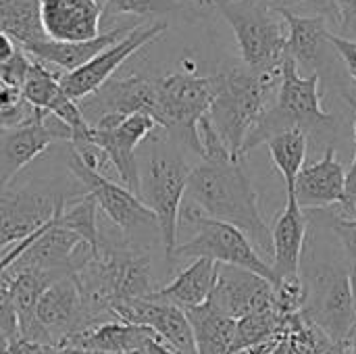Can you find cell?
Returning <instances> with one entry per match:
<instances>
[{
  "label": "cell",
  "mask_w": 356,
  "mask_h": 354,
  "mask_svg": "<svg viewBox=\"0 0 356 354\" xmlns=\"http://www.w3.org/2000/svg\"><path fill=\"white\" fill-rule=\"evenodd\" d=\"M159 125L152 117L136 113L108 129H92V142L104 150L123 188L140 198V167L136 161V148Z\"/></svg>",
  "instance_id": "2e32d148"
},
{
  "label": "cell",
  "mask_w": 356,
  "mask_h": 354,
  "mask_svg": "<svg viewBox=\"0 0 356 354\" xmlns=\"http://www.w3.org/2000/svg\"><path fill=\"white\" fill-rule=\"evenodd\" d=\"M81 192L42 190L33 186L0 188V252L50 225L65 202Z\"/></svg>",
  "instance_id": "8fae6325"
},
{
  "label": "cell",
  "mask_w": 356,
  "mask_h": 354,
  "mask_svg": "<svg viewBox=\"0 0 356 354\" xmlns=\"http://www.w3.org/2000/svg\"><path fill=\"white\" fill-rule=\"evenodd\" d=\"M190 321L196 353L198 354H234L236 321L217 311L209 300L202 307L186 311Z\"/></svg>",
  "instance_id": "d4e9b609"
},
{
  "label": "cell",
  "mask_w": 356,
  "mask_h": 354,
  "mask_svg": "<svg viewBox=\"0 0 356 354\" xmlns=\"http://www.w3.org/2000/svg\"><path fill=\"white\" fill-rule=\"evenodd\" d=\"M138 25H121L117 29L104 31L94 40L88 42H75V44H63V42H52V40H44L38 42L33 46L23 48L31 58L56 69L60 75L71 73L79 67H83L86 63H90L96 54H100L102 50H106L108 46L117 44L119 40H123L129 31H134Z\"/></svg>",
  "instance_id": "7402d4cb"
},
{
  "label": "cell",
  "mask_w": 356,
  "mask_h": 354,
  "mask_svg": "<svg viewBox=\"0 0 356 354\" xmlns=\"http://www.w3.org/2000/svg\"><path fill=\"white\" fill-rule=\"evenodd\" d=\"M209 303L234 321L273 309V284L252 271L219 265L217 284Z\"/></svg>",
  "instance_id": "e0dca14e"
},
{
  "label": "cell",
  "mask_w": 356,
  "mask_h": 354,
  "mask_svg": "<svg viewBox=\"0 0 356 354\" xmlns=\"http://www.w3.org/2000/svg\"><path fill=\"white\" fill-rule=\"evenodd\" d=\"M17 50H19V44L10 35H6L4 31H0V65L6 63Z\"/></svg>",
  "instance_id": "7bdbcfd3"
},
{
  "label": "cell",
  "mask_w": 356,
  "mask_h": 354,
  "mask_svg": "<svg viewBox=\"0 0 356 354\" xmlns=\"http://www.w3.org/2000/svg\"><path fill=\"white\" fill-rule=\"evenodd\" d=\"M332 44L338 50V54H340V58H342L348 75H350V79L356 83V40L342 38V35L332 31Z\"/></svg>",
  "instance_id": "ab89813d"
},
{
  "label": "cell",
  "mask_w": 356,
  "mask_h": 354,
  "mask_svg": "<svg viewBox=\"0 0 356 354\" xmlns=\"http://www.w3.org/2000/svg\"><path fill=\"white\" fill-rule=\"evenodd\" d=\"M56 142H71V129L52 113L35 111V117L8 131H0V188L10 186V182L35 161L46 148Z\"/></svg>",
  "instance_id": "5bb4252c"
},
{
  "label": "cell",
  "mask_w": 356,
  "mask_h": 354,
  "mask_svg": "<svg viewBox=\"0 0 356 354\" xmlns=\"http://www.w3.org/2000/svg\"><path fill=\"white\" fill-rule=\"evenodd\" d=\"M219 275V263L211 259H194L190 267H186L173 282L159 288L154 292V298L175 305L181 311H190L196 307H202L217 284Z\"/></svg>",
  "instance_id": "cb8c5ba5"
},
{
  "label": "cell",
  "mask_w": 356,
  "mask_h": 354,
  "mask_svg": "<svg viewBox=\"0 0 356 354\" xmlns=\"http://www.w3.org/2000/svg\"><path fill=\"white\" fill-rule=\"evenodd\" d=\"M0 354H13V338L0 330Z\"/></svg>",
  "instance_id": "f6af8a7d"
},
{
  "label": "cell",
  "mask_w": 356,
  "mask_h": 354,
  "mask_svg": "<svg viewBox=\"0 0 356 354\" xmlns=\"http://www.w3.org/2000/svg\"><path fill=\"white\" fill-rule=\"evenodd\" d=\"M244 354H350V346L334 342L309 315L296 313L284 317L271 340Z\"/></svg>",
  "instance_id": "ffe728a7"
},
{
  "label": "cell",
  "mask_w": 356,
  "mask_h": 354,
  "mask_svg": "<svg viewBox=\"0 0 356 354\" xmlns=\"http://www.w3.org/2000/svg\"><path fill=\"white\" fill-rule=\"evenodd\" d=\"M198 142H200V156L202 163H238L234 161L229 148L225 146V142L221 140V136L217 134L215 125L211 123L209 115H204L198 121Z\"/></svg>",
  "instance_id": "e575fe53"
},
{
  "label": "cell",
  "mask_w": 356,
  "mask_h": 354,
  "mask_svg": "<svg viewBox=\"0 0 356 354\" xmlns=\"http://www.w3.org/2000/svg\"><path fill=\"white\" fill-rule=\"evenodd\" d=\"M0 31L10 35L21 48L44 42L40 0H0Z\"/></svg>",
  "instance_id": "4316f807"
},
{
  "label": "cell",
  "mask_w": 356,
  "mask_h": 354,
  "mask_svg": "<svg viewBox=\"0 0 356 354\" xmlns=\"http://www.w3.org/2000/svg\"><path fill=\"white\" fill-rule=\"evenodd\" d=\"M319 213H321L323 221L334 232V236L338 238V242H340V246L344 250V257H346V263H348V269H350V282H353L356 300V217H342L338 213H330L327 209L319 211Z\"/></svg>",
  "instance_id": "836d02e7"
},
{
  "label": "cell",
  "mask_w": 356,
  "mask_h": 354,
  "mask_svg": "<svg viewBox=\"0 0 356 354\" xmlns=\"http://www.w3.org/2000/svg\"><path fill=\"white\" fill-rule=\"evenodd\" d=\"M69 169L75 175L77 184L83 188V192H88L96 200L98 211L119 232L125 244L138 250H148L140 244V240L144 236H150V232L159 234L156 217L152 215V211L121 184L88 169L73 150L69 154Z\"/></svg>",
  "instance_id": "9c48e42d"
},
{
  "label": "cell",
  "mask_w": 356,
  "mask_h": 354,
  "mask_svg": "<svg viewBox=\"0 0 356 354\" xmlns=\"http://www.w3.org/2000/svg\"><path fill=\"white\" fill-rule=\"evenodd\" d=\"M350 354H356V328L353 332V338H350Z\"/></svg>",
  "instance_id": "7dc6e473"
},
{
  "label": "cell",
  "mask_w": 356,
  "mask_h": 354,
  "mask_svg": "<svg viewBox=\"0 0 356 354\" xmlns=\"http://www.w3.org/2000/svg\"><path fill=\"white\" fill-rule=\"evenodd\" d=\"M213 6L229 23L240 61L263 77H280L288 46V23L280 10L263 0H213Z\"/></svg>",
  "instance_id": "5b68a950"
},
{
  "label": "cell",
  "mask_w": 356,
  "mask_h": 354,
  "mask_svg": "<svg viewBox=\"0 0 356 354\" xmlns=\"http://www.w3.org/2000/svg\"><path fill=\"white\" fill-rule=\"evenodd\" d=\"M35 321L44 330L48 344L54 346H60L75 334L96 328L86 309L75 273L56 280L42 292L35 307Z\"/></svg>",
  "instance_id": "9a60e30c"
},
{
  "label": "cell",
  "mask_w": 356,
  "mask_h": 354,
  "mask_svg": "<svg viewBox=\"0 0 356 354\" xmlns=\"http://www.w3.org/2000/svg\"><path fill=\"white\" fill-rule=\"evenodd\" d=\"M348 217H356V200H355V204H353V209H350V215Z\"/></svg>",
  "instance_id": "c3c4849f"
},
{
  "label": "cell",
  "mask_w": 356,
  "mask_h": 354,
  "mask_svg": "<svg viewBox=\"0 0 356 354\" xmlns=\"http://www.w3.org/2000/svg\"><path fill=\"white\" fill-rule=\"evenodd\" d=\"M353 131H355V142H356V119H355V125H353ZM346 198H348V202H346V207L342 209L344 213H342V217H348L350 215V209H353V204H355L356 200V150H355V159H353V163H350V169L346 171Z\"/></svg>",
  "instance_id": "b9f144b4"
},
{
  "label": "cell",
  "mask_w": 356,
  "mask_h": 354,
  "mask_svg": "<svg viewBox=\"0 0 356 354\" xmlns=\"http://www.w3.org/2000/svg\"><path fill=\"white\" fill-rule=\"evenodd\" d=\"M190 165L177 152H154L140 173V200L152 211L169 265L175 261L179 213L188 188Z\"/></svg>",
  "instance_id": "ba28073f"
},
{
  "label": "cell",
  "mask_w": 356,
  "mask_h": 354,
  "mask_svg": "<svg viewBox=\"0 0 356 354\" xmlns=\"http://www.w3.org/2000/svg\"><path fill=\"white\" fill-rule=\"evenodd\" d=\"M288 23V46L286 52L296 61L298 69L305 67L317 73L319 79H327V86L338 90V94L356 108L355 81L350 79L338 50L332 44V31L327 21L315 15H292L282 13Z\"/></svg>",
  "instance_id": "30bf717a"
},
{
  "label": "cell",
  "mask_w": 356,
  "mask_h": 354,
  "mask_svg": "<svg viewBox=\"0 0 356 354\" xmlns=\"http://www.w3.org/2000/svg\"><path fill=\"white\" fill-rule=\"evenodd\" d=\"M35 111L21 94L19 88L0 83V131L17 129L35 117Z\"/></svg>",
  "instance_id": "1f68e13d"
},
{
  "label": "cell",
  "mask_w": 356,
  "mask_h": 354,
  "mask_svg": "<svg viewBox=\"0 0 356 354\" xmlns=\"http://www.w3.org/2000/svg\"><path fill=\"white\" fill-rule=\"evenodd\" d=\"M156 100V77L142 73L113 75L94 94L79 100L81 115L92 129H108L123 119L144 113L152 117Z\"/></svg>",
  "instance_id": "7c38bea8"
},
{
  "label": "cell",
  "mask_w": 356,
  "mask_h": 354,
  "mask_svg": "<svg viewBox=\"0 0 356 354\" xmlns=\"http://www.w3.org/2000/svg\"><path fill=\"white\" fill-rule=\"evenodd\" d=\"M56 223L69 232H73L77 238H81L90 248L98 252L100 246V221H98V204L88 194L81 192L77 196H71L63 211L56 217Z\"/></svg>",
  "instance_id": "f1b7e54d"
},
{
  "label": "cell",
  "mask_w": 356,
  "mask_h": 354,
  "mask_svg": "<svg viewBox=\"0 0 356 354\" xmlns=\"http://www.w3.org/2000/svg\"><path fill=\"white\" fill-rule=\"evenodd\" d=\"M190 2H194L198 6H213V0H190Z\"/></svg>",
  "instance_id": "bcb514c9"
},
{
  "label": "cell",
  "mask_w": 356,
  "mask_h": 354,
  "mask_svg": "<svg viewBox=\"0 0 356 354\" xmlns=\"http://www.w3.org/2000/svg\"><path fill=\"white\" fill-rule=\"evenodd\" d=\"M338 6V25L342 29V38L356 40V0H336Z\"/></svg>",
  "instance_id": "f35d334b"
},
{
  "label": "cell",
  "mask_w": 356,
  "mask_h": 354,
  "mask_svg": "<svg viewBox=\"0 0 356 354\" xmlns=\"http://www.w3.org/2000/svg\"><path fill=\"white\" fill-rule=\"evenodd\" d=\"M213 77L215 96L209 119L229 148L234 161L242 163V146L269 106V98L280 77H263L250 71L242 61H225Z\"/></svg>",
  "instance_id": "277c9868"
},
{
  "label": "cell",
  "mask_w": 356,
  "mask_h": 354,
  "mask_svg": "<svg viewBox=\"0 0 356 354\" xmlns=\"http://www.w3.org/2000/svg\"><path fill=\"white\" fill-rule=\"evenodd\" d=\"M100 0H40V23L46 40L75 44L98 38Z\"/></svg>",
  "instance_id": "d6986e66"
},
{
  "label": "cell",
  "mask_w": 356,
  "mask_h": 354,
  "mask_svg": "<svg viewBox=\"0 0 356 354\" xmlns=\"http://www.w3.org/2000/svg\"><path fill=\"white\" fill-rule=\"evenodd\" d=\"M215 96L213 77L194 73V65L156 77V100L152 119L175 144L200 154L198 121L209 113Z\"/></svg>",
  "instance_id": "8992f818"
},
{
  "label": "cell",
  "mask_w": 356,
  "mask_h": 354,
  "mask_svg": "<svg viewBox=\"0 0 356 354\" xmlns=\"http://www.w3.org/2000/svg\"><path fill=\"white\" fill-rule=\"evenodd\" d=\"M144 354H175L171 348H167L165 344L156 342V340H150L144 348Z\"/></svg>",
  "instance_id": "ee69618b"
},
{
  "label": "cell",
  "mask_w": 356,
  "mask_h": 354,
  "mask_svg": "<svg viewBox=\"0 0 356 354\" xmlns=\"http://www.w3.org/2000/svg\"><path fill=\"white\" fill-rule=\"evenodd\" d=\"M184 10L179 0H104L100 31H111L121 25H140L144 19L156 21L161 15Z\"/></svg>",
  "instance_id": "484cf974"
},
{
  "label": "cell",
  "mask_w": 356,
  "mask_h": 354,
  "mask_svg": "<svg viewBox=\"0 0 356 354\" xmlns=\"http://www.w3.org/2000/svg\"><path fill=\"white\" fill-rule=\"evenodd\" d=\"M309 232L300 259V277L307 286L305 315L334 342L350 346L356 328V300L344 250L319 211H307Z\"/></svg>",
  "instance_id": "6da1fadb"
},
{
  "label": "cell",
  "mask_w": 356,
  "mask_h": 354,
  "mask_svg": "<svg viewBox=\"0 0 356 354\" xmlns=\"http://www.w3.org/2000/svg\"><path fill=\"white\" fill-rule=\"evenodd\" d=\"M13 354H77L71 348L54 346V344H38V342H25L15 340L13 342Z\"/></svg>",
  "instance_id": "60d3db41"
},
{
  "label": "cell",
  "mask_w": 356,
  "mask_h": 354,
  "mask_svg": "<svg viewBox=\"0 0 356 354\" xmlns=\"http://www.w3.org/2000/svg\"><path fill=\"white\" fill-rule=\"evenodd\" d=\"M0 330L6 332L13 342L19 338V325H17V311L13 303L10 282L4 273H0Z\"/></svg>",
  "instance_id": "74e56055"
},
{
  "label": "cell",
  "mask_w": 356,
  "mask_h": 354,
  "mask_svg": "<svg viewBox=\"0 0 356 354\" xmlns=\"http://www.w3.org/2000/svg\"><path fill=\"white\" fill-rule=\"evenodd\" d=\"M267 6L280 10V13H292V15H315L323 17L325 21L332 19L338 23V6L336 0H263Z\"/></svg>",
  "instance_id": "d590c367"
},
{
  "label": "cell",
  "mask_w": 356,
  "mask_h": 354,
  "mask_svg": "<svg viewBox=\"0 0 356 354\" xmlns=\"http://www.w3.org/2000/svg\"><path fill=\"white\" fill-rule=\"evenodd\" d=\"M307 232H309L307 213L298 207L294 194H288L286 207L280 213L275 227L271 230V242H273L271 269L275 273V282L280 277L300 273V259L307 242Z\"/></svg>",
  "instance_id": "44dd1931"
},
{
  "label": "cell",
  "mask_w": 356,
  "mask_h": 354,
  "mask_svg": "<svg viewBox=\"0 0 356 354\" xmlns=\"http://www.w3.org/2000/svg\"><path fill=\"white\" fill-rule=\"evenodd\" d=\"M269 146L273 165L277 167V171L282 173L284 182H286V194H292L294 190V182L300 173V169L305 167L307 154H309V138L302 129H286L275 134L273 138H269L265 142Z\"/></svg>",
  "instance_id": "83f0119b"
},
{
  "label": "cell",
  "mask_w": 356,
  "mask_h": 354,
  "mask_svg": "<svg viewBox=\"0 0 356 354\" xmlns=\"http://www.w3.org/2000/svg\"><path fill=\"white\" fill-rule=\"evenodd\" d=\"M167 31V21H148V23H140L134 31H129L123 40H119L117 44L108 46L106 50H102L100 54H96L90 63H86L83 67L60 75V88L63 92L79 102L86 96L94 94L102 83H106L115 71L138 50H142L144 46H148L150 42H154L159 35H163Z\"/></svg>",
  "instance_id": "4fadbf2b"
},
{
  "label": "cell",
  "mask_w": 356,
  "mask_h": 354,
  "mask_svg": "<svg viewBox=\"0 0 356 354\" xmlns=\"http://www.w3.org/2000/svg\"><path fill=\"white\" fill-rule=\"evenodd\" d=\"M186 194L207 217L240 230L257 252L273 255L271 227L261 215L259 194L242 163H200L190 171Z\"/></svg>",
  "instance_id": "3957f363"
},
{
  "label": "cell",
  "mask_w": 356,
  "mask_h": 354,
  "mask_svg": "<svg viewBox=\"0 0 356 354\" xmlns=\"http://www.w3.org/2000/svg\"><path fill=\"white\" fill-rule=\"evenodd\" d=\"M23 98L40 111H48L56 98L63 94L60 88V73L35 58H31V69L21 86Z\"/></svg>",
  "instance_id": "4dcf8cb0"
},
{
  "label": "cell",
  "mask_w": 356,
  "mask_h": 354,
  "mask_svg": "<svg viewBox=\"0 0 356 354\" xmlns=\"http://www.w3.org/2000/svg\"><path fill=\"white\" fill-rule=\"evenodd\" d=\"M0 257H2V252H0Z\"/></svg>",
  "instance_id": "681fc988"
},
{
  "label": "cell",
  "mask_w": 356,
  "mask_h": 354,
  "mask_svg": "<svg viewBox=\"0 0 356 354\" xmlns=\"http://www.w3.org/2000/svg\"><path fill=\"white\" fill-rule=\"evenodd\" d=\"M284 317L273 309H265L252 315H246L236 321V338H234V354H244L246 351L271 340L282 328Z\"/></svg>",
  "instance_id": "f546056e"
},
{
  "label": "cell",
  "mask_w": 356,
  "mask_h": 354,
  "mask_svg": "<svg viewBox=\"0 0 356 354\" xmlns=\"http://www.w3.org/2000/svg\"><path fill=\"white\" fill-rule=\"evenodd\" d=\"M292 194L305 213L325 211L334 204L346 207V169L336 159V146L325 148L317 163L300 169Z\"/></svg>",
  "instance_id": "ac0fdd59"
},
{
  "label": "cell",
  "mask_w": 356,
  "mask_h": 354,
  "mask_svg": "<svg viewBox=\"0 0 356 354\" xmlns=\"http://www.w3.org/2000/svg\"><path fill=\"white\" fill-rule=\"evenodd\" d=\"M305 305H307V286L300 273L280 277L273 284V307L282 317L302 313Z\"/></svg>",
  "instance_id": "d6a6232c"
},
{
  "label": "cell",
  "mask_w": 356,
  "mask_h": 354,
  "mask_svg": "<svg viewBox=\"0 0 356 354\" xmlns=\"http://www.w3.org/2000/svg\"><path fill=\"white\" fill-rule=\"evenodd\" d=\"M302 129L309 138V148H330L334 146L342 121L323 111L321 106V79L317 73L300 75L296 61L286 52L280 81L275 92V102L265 108L252 131L242 146V159L257 146L265 144L280 131Z\"/></svg>",
  "instance_id": "7a4b0ae2"
},
{
  "label": "cell",
  "mask_w": 356,
  "mask_h": 354,
  "mask_svg": "<svg viewBox=\"0 0 356 354\" xmlns=\"http://www.w3.org/2000/svg\"><path fill=\"white\" fill-rule=\"evenodd\" d=\"M29 69H31V56L19 46V50L6 63L0 65V83L21 90Z\"/></svg>",
  "instance_id": "8d00e7d4"
},
{
  "label": "cell",
  "mask_w": 356,
  "mask_h": 354,
  "mask_svg": "<svg viewBox=\"0 0 356 354\" xmlns=\"http://www.w3.org/2000/svg\"><path fill=\"white\" fill-rule=\"evenodd\" d=\"M150 340H156L148 328L131 325L123 321H108L67 338L60 346L88 353L142 354Z\"/></svg>",
  "instance_id": "603a6c76"
},
{
  "label": "cell",
  "mask_w": 356,
  "mask_h": 354,
  "mask_svg": "<svg viewBox=\"0 0 356 354\" xmlns=\"http://www.w3.org/2000/svg\"><path fill=\"white\" fill-rule=\"evenodd\" d=\"M179 219L194 227V236L188 242L177 244L175 259H211L219 265L252 271L275 284L271 265L257 252V248L240 230L207 217L192 202L181 204Z\"/></svg>",
  "instance_id": "52a82bcc"
}]
</instances>
